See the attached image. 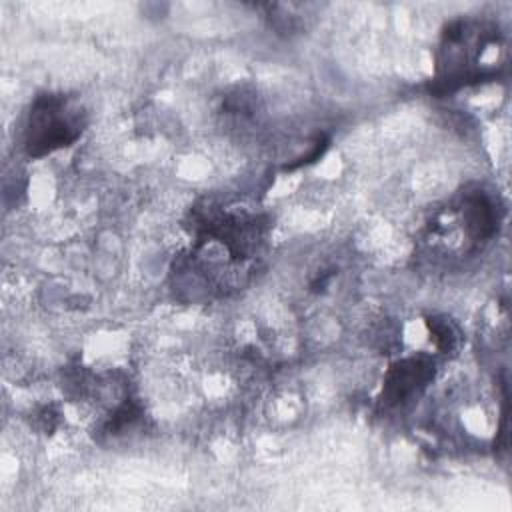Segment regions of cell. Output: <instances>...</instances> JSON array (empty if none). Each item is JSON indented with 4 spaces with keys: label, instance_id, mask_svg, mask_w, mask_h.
<instances>
[{
    "label": "cell",
    "instance_id": "cell-1",
    "mask_svg": "<svg viewBox=\"0 0 512 512\" xmlns=\"http://www.w3.org/2000/svg\"><path fill=\"white\" fill-rule=\"evenodd\" d=\"M490 48H502V36L494 24L478 20H456L448 24L438 48L434 90L452 92L468 84L496 78L498 72L482 64Z\"/></svg>",
    "mask_w": 512,
    "mask_h": 512
},
{
    "label": "cell",
    "instance_id": "cell-2",
    "mask_svg": "<svg viewBox=\"0 0 512 512\" xmlns=\"http://www.w3.org/2000/svg\"><path fill=\"white\" fill-rule=\"evenodd\" d=\"M84 126V110L72 98L56 92L38 94L28 112L24 150L30 158H42L74 144Z\"/></svg>",
    "mask_w": 512,
    "mask_h": 512
},
{
    "label": "cell",
    "instance_id": "cell-3",
    "mask_svg": "<svg viewBox=\"0 0 512 512\" xmlns=\"http://www.w3.org/2000/svg\"><path fill=\"white\" fill-rule=\"evenodd\" d=\"M434 378V360L426 354L408 356L394 362L382 384L380 404L384 408H402L414 402Z\"/></svg>",
    "mask_w": 512,
    "mask_h": 512
},
{
    "label": "cell",
    "instance_id": "cell-4",
    "mask_svg": "<svg viewBox=\"0 0 512 512\" xmlns=\"http://www.w3.org/2000/svg\"><path fill=\"white\" fill-rule=\"evenodd\" d=\"M460 222L470 242L474 244L486 242L498 230V222H500L498 208L486 192L482 190L468 192L464 194L460 204Z\"/></svg>",
    "mask_w": 512,
    "mask_h": 512
},
{
    "label": "cell",
    "instance_id": "cell-5",
    "mask_svg": "<svg viewBox=\"0 0 512 512\" xmlns=\"http://www.w3.org/2000/svg\"><path fill=\"white\" fill-rule=\"evenodd\" d=\"M142 416H144L142 406L134 398H124L122 404H118L116 410L110 414V418L104 422V434L118 436L130 428H134Z\"/></svg>",
    "mask_w": 512,
    "mask_h": 512
},
{
    "label": "cell",
    "instance_id": "cell-6",
    "mask_svg": "<svg viewBox=\"0 0 512 512\" xmlns=\"http://www.w3.org/2000/svg\"><path fill=\"white\" fill-rule=\"evenodd\" d=\"M426 324H428V330H430L432 340H434L438 350L448 354V352H454L458 348L460 332H458V328L448 318L434 316V318H428Z\"/></svg>",
    "mask_w": 512,
    "mask_h": 512
},
{
    "label": "cell",
    "instance_id": "cell-7",
    "mask_svg": "<svg viewBox=\"0 0 512 512\" xmlns=\"http://www.w3.org/2000/svg\"><path fill=\"white\" fill-rule=\"evenodd\" d=\"M36 420L40 422V428H42L44 432H52V430L56 428V424H58V412H56L54 408H50V406H44V408L36 414Z\"/></svg>",
    "mask_w": 512,
    "mask_h": 512
}]
</instances>
